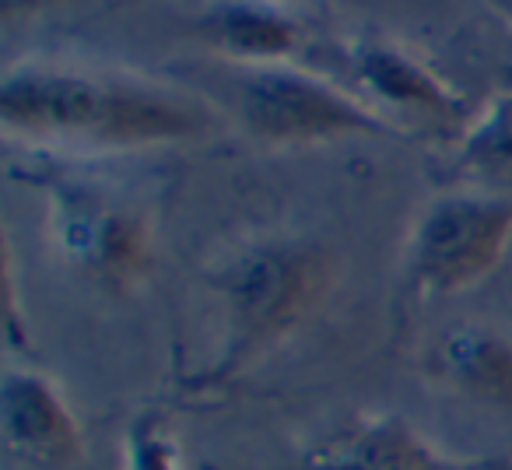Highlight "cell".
<instances>
[{"label": "cell", "instance_id": "obj_5", "mask_svg": "<svg viewBox=\"0 0 512 470\" xmlns=\"http://www.w3.org/2000/svg\"><path fill=\"white\" fill-rule=\"evenodd\" d=\"M239 113L267 144H320L337 137H400V123L344 88L299 67H253L239 88Z\"/></svg>", "mask_w": 512, "mask_h": 470}, {"label": "cell", "instance_id": "obj_14", "mask_svg": "<svg viewBox=\"0 0 512 470\" xmlns=\"http://www.w3.org/2000/svg\"><path fill=\"white\" fill-rule=\"evenodd\" d=\"M498 15L509 18V22H512V4H502V8H498Z\"/></svg>", "mask_w": 512, "mask_h": 470}, {"label": "cell", "instance_id": "obj_9", "mask_svg": "<svg viewBox=\"0 0 512 470\" xmlns=\"http://www.w3.org/2000/svg\"><path fill=\"white\" fill-rule=\"evenodd\" d=\"M432 369L460 393L512 407V334L495 323H456L432 348Z\"/></svg>", "mask_w": 512, "mask_h": 470}, {"label": "cell", "instance_id": "obj_7", "mask_svg": "<svg viewBox=\"0 0 512 470\" xmlns=\"http://www.w3.org/2000/svg\"><path fill=\"white\" fill-rule=\"evenodd\" d=\"M0 435L15 460L39 470H67L81 460V425L64 393L32 369L0 379Z\"/></svg>", "mask_w": 512, "mask_h": 470}, {"label": "cell", "instance_id": "obj_4", "mask_svg": "<svg viewBox=\"0 0 512 470\" xmlns=\"http://www.w3.org/2000/svg\"><path fill=\"white\" fill-rule=\"evenodd\" d=\"M50 228L60 257L92 285L127 292L151 267V218L137 200L95 179L50 186Z\"/></svg>", "mask_w": 512, "mask_h": 470}, {"label": "cell", "instance_id": "obj_13", "mask_svg": "<svg viewBox=\"0 0 512 470\" xmlns=\"http://www.w3.org/2000/svg\"><path fill=\"white\" fill-rule=\"evenodd\" d=\"M502 81H505V92H512V64H509V67H505Z\"/></svg>", "mask_w": 512, "mask_h": 470}, {"label": "cell", "instance_id": "obj_2", "mask_svg": "<svg viewBox=\"0 0 512 470\" xmlns=\"http://www.w3.org/2000/svg\"><path fill=\"white\" fill-rule=\"evenodd\" d=\"M207 285L221 302L225 348L200 383H228L320 306L334 285V257L302 239H256L228 253Z\"/></svg>", "mask_w": 512, "mask_h": 470}, {"label": "cell", "instance_id": "obj_8", "mask_svg": "<svg viewBox=\"0 0 512 470\" xmlns=\"http://www.w3.org/2000/svg\"><path fill=\"white\" fill-rule=\"evenodd\" d=\"M344 64L351 78L365 88L376 106L397 109V113L425 116L435 123H460L463 102L439 74L397 43L379 36H362L344 46ZM386 116V113H383Z\"/></svg>", "mask_w": 512, "mask_h": 470}, {"label": "cell", "instance_id": "obj_1", "mask_svg": "<svg viewBox=\"0 0 512 470\" xmlns=\"http://www.w3.org/2000/svg\"><path fill=\"white\" fill-rule=\"evenodd\" d=\"M0 120L25 137L106 148L190 141L211 127L204 102L183 92L60 64L11 67L0 81Z\"/></svg>", "mask_w": 512, "mask_h": 470}, {"label": "cell", "instance_id": "obj_3", "mask_svg": "<svg viewBox=\"0 0 512 470\" xmlns=\"http://www.w3.org/2000/svg\"><path fill=\"white\" fill-rule=\"evenodd\" d=\"M509 243V193H449L432 200L407 239V292L414 299L463 292L495 271Z\"/></svg>", "mask_w": 512, "mask_h": 470}, {"label": "cell", "instance_id": "obj_10", "mask_svg": "<svg viewBox=\"0 0 512 470\" xmlns=\"http://www.w3.org/2000/svg\"><path fill=\"white\" fill-rule=\"evenodd\" d=\"M197 29L214 50L253 67L285 64L302 43V22L274 4H214L200 15Z\"/></svg>", "mask_w": 512, "mask_h": 470}, {"label": "cell", "instance_id": "obj_12", "mask_svg": "<svg viewBox=\"0 0 512 470\" xmlns=\"http://www.w3.org/2000/svg\"><path fill=\"white\" fill-rule=\"evenodd\" d=\"M127 470H179V449L155 414H141L130 425Z\"/></svg>", "mask_w": 512, "mask_h": 470}, {"label": "cell", "instance_id": "obj_11", "mask_svg": "<svg viewBox=\"0 0 512 470\" xmlns=\"http://www.w3.org/2000/svg\"><path fill=\"white\" fill-rule=\"evenodd\" d=\"M456 162L463 172L481 179H512V92H498L484 102L460 137Z\"/></svg>", "mask_w": 512, "mask_h": 470}, {"label": "cell", "instance_id": "obj_6", "mask_svg": "<svg viewBox=\"0 0 512 470\" xmlns=\"http://www.w3.org/2000/svg\"><path fill=\"white\" fill-rule=\"evenodd\" d=\"M295 470H512V460L449 456L400 414H358L316 442Z\"/></svg>", "mask_w": 512, "mask_h": 470}]
</instances>
